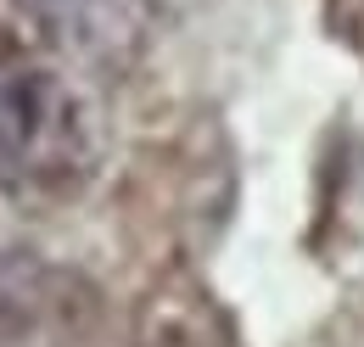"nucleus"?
Listing matches in <instances>:
<instances>
[{"label":"nucleus","mask_w":364,"mask_h":347,"mask_svg":"<svg viewBox=\"0 0 364 347\" xmlns=\"http://www.w3.org/2000/svg\"><path fill=\"white\" fill-rule=\"evenodd\" d=\"M101 157V107L85 68L50 40L0 28V185H68Z\"/></svg>","instance_id":"1"},{"label":"nucleus","mask_w":364,"mask_h":347,"mask_svg":"<svg viewBox=\"0 0 364 347\" xmlns=\"http://www.w3.org/2000/svg\"><path fill=\"white\" fill-rule=\"evenodd\" d=\"M17 11L34 23L62 56L95 73H124L151 45V0H17Z\"/></svg>","instance_id":"2"},{"label":"nucleus","mask_w":364,"mask_h":347,"mask_svg":"<svg viewBox=\"0 0 364 347\" xmlns=\"http://www.w3.org/2000/svg\"><path fill=\"white\" fill-rule=\"evenodd\" d=\"M50 308H56V274L34 252L0 247V336L40 325Z\"/></svg>","instance_id":"3"}]
</instances>
